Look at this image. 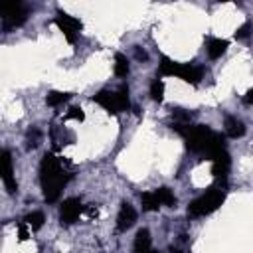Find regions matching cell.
Instances as JSON below:
<instances>
[{"mask_svg": "<svg viewBox=\"0 0 253 253\" xmlns=\"http://www.w3.org/2000/svg\"><path fill=\"white\" fill-rule=\"evenodd\" d=\"M172 130H176L184 138L188 150L204 154L210 160H213L217 154L225 152V136L215 132V130H211L206 125H180V123H172Z\"/></svg>", "mask_w": 253, "mask_h": 253, "instance_id": "6da1fadb", "label": "cell"}, {"mask_svg": "<svg viewBox=\"0 0 253 253\" xmlns=\"http://www.w3.org/2000/svg\"><path fill=\"white\" fill-rule=\"evenodd\" d=\"M40 180H42V188H43V198L47 204H53L59 200L61 190L65 188L69 174L63 170L61 160L57 156H53L51 152H45L40 164Z\"/></svg>", "mask_w": 253, "mask_h": 253, "instance_id": "7a4b0ae2", "label": "cell"}, {"mask_svg": "<svg viewBox=\"0 0 253 253\" xmlns=\"http://www.w3.org/2000/svg\"><path fill=\"white\" fill-rule=\"evenodd\" d=\"M225 200V182H219L211 188H208L202 196H198L196 200L190 202L188 206V215L190 217H202L208 215L211 211H215Z\"/></svg>", "mask_w": 253, "mask_h": 253, "instance_id": "3957f363", "label": "cell"}, {"mask_svg": "<svg viewBox=\"0 0 253 253\" xmlns=\"http://www.w3.org/2000/svg\"><path fill=\"white\" fill-rule=\"evenodd\" d=\"M158 69L162 75H168V77H180L192 85H198L204 77V67L202 65H196V63H178L166 55L160 57V63H158Z\"/></svg>", "mask_w": 253, "mask_h": 253, "instance_id": "277c9868", "label": "cell"}, {"mask_svg": "<svg viewBox=\"0 0 253 253\" xmlns=\"http://www.w3.org/2000/svg\"><path fill=\"white\" fill-rule=\"evenodd\" d=\"M93 101L97 105H101L105 111L117 115V113H123L130 107V101H128V87L126 85H121L117 91H99L97 95H93Z\"/></svg>", "mask_w": 253, "mask_h": 253, "instance_id": "5b68a950", "label": "cell"}, {"mask_svg": "<svg viewBox=\"0 0 253 253\" xmlns=\"http://www.w3.org/2000/svg\"><path fill=\"white\" fill-rule=\"evenodd\" d=\"M26 20H28V10L22 4H12V6L2 8V32L4 34L20 28Z\"/></svg>", "mask_w": 253, "mask_h": 253, "instance_id": "8992f818", "label": "cell"}, {"mask_svg": "<svg viewBox=\"0 0 253 253\" xmlns=\"http://www.w3.org/2000/svg\"><path fill=\"white\" fill-rule=\"evenodd\" d=\"M53 24L59 28V32L65 36V40L69 43H73L77 38H79V32H81V22L73 16H69L67 12H57L55 18H53Z\"/></svg>", "mask_w": 253, "mask_h": 253, "instance_id": "52a82bcc", "label": "cell"}, {"mask_svg": "<svg viewBox=\"0 0 253 253\" xmlns=\"http://www.w3.org/2000/svg\"><path fill=\"white\" fill-rule=\"evenodd\" d=\"M83 211V204L79 198H67L61 202V208H59V221L61 225H71L77 221L79 213Z\"/></svg>", "mask_w": 253, "mask_h": 253, "instance_id": "ba28073f", "label": "cell"}, {"mask_svg": "<svg viewBox=\"0 0 253 253\" xmlns=\"http://www.w3.org/2000/svg\"><path fill=\"white\" fill-rule=\"evenodd\" d=\"M0 166H2V182H4V188L8 190V194H16L18 192V182H16L14 168H12L10 150H6V148L0 152Z\"/></svg>", "mask_w": 253, "mask_h": 253, "instance_id": "9c48e42d", "label": "cell"}, {"mask_svg": "<svg viewBox=\"0 0 253 253\" xmlns=\"http://www.w3.org/2000/svg\"><path fill=\"white\" fill-rule=\"evenodd\" d=\"M136 221V211L134 208L128 204V202H123L121 204V210H119V215H117V231H126L134 225Z\"/></svg>", "mask_w": 253, "mask_h": 253, "instance_id": "30bf717a", "label": "cell"}, {"mask_svg": "<svg viewBox=\"0 0 253 253\" xmlns=\"http://www.w3.org/2000/svg\"><path fill=\"white\" fill-rule=\"evenodd\" d=\"M211 162H213V164H211V174H213L219 182H225V180H227V174H229V168H231V158H229L227 150L221 152V154H217Z\"/></svg>", "mask_w": 253, "mask_h": 253, "instance_id": "8fae6325", "label": "cell"}, {"mask_svg": "<svg viewBox=\"0 0 253 253\" xmlns=\"http://www.w3.org/2000/svg\"><path fill=\"white\" fill-rule=\"evenodd\" d=\"M223 126H225V134H227L229 138H241V136L245 134V125H243L237 117L227 115Z\"/></svg>", "mask_w": 253, "mask_h": 253, "instance_id": "7c38bea8", "label": "cell"}, {"mask_svg": "<svg viewBox=\"0 0 253 253\" xmlns=\"http://www.w3.org/2000/svg\"><path fill=\"white\" fill-rule=\"evenodd\" d=\"M134 253H148L150 251V231L148 229H138L132 245Z\"/></svg>", "mask_w": 253, "mask_h": 253, "instance_id": "4fadbf2b", "label": "cell"}, {"mask_svg": "<svg viewBox=\"0 0 253 253\" xmlns=\"http://www.w3.org/2000/svg\"><path fill=\"white\" fill-rule=\"evenodd\" d=\"M225 49H227V42L225 40H221V38H210L208 40V55L211 59L221 57L225 53Z\"/></svg>", "mask_w": 253, "mask_h": 253, "instance_id": "5bb4252c", "label": "cell"}, {"mask_svg": "<svg viewBox=\"0 0 253 253\" xmlns=\"http://www.w3.org/2000/svg\"><path fill=\"white\" fill-rule=\"evenodd\" d=\"M140 204H142V210L144 211H158V208L162 206L160 200H158V196H156V192H144L140 196Z\"/></svg>", "mask_w": 253, "mask_h": 253, "instance_id": "9a60e30c", "label": "cell"}, {"mask_svg": "<svg viewBox=\"0 0 253 253\" xmlns=\"http://www.w3.org/2000/svg\"><path fill=\"white\" fill-rule=\"evenodd\" d=\"M69 99H71V93H65V91H51V93H47L45 103H47L49 107H59V105L67 103Z\"/></svg>", "mask_w": 253, "mask_h": 253, "instance_id": "2e32d148", "label": "cell"}, {"mask_svg": "<svg viewBox=\"0 0 253 253\" xmlns=\"http://www.w3.org/2000/svg\"><path fill=\"white\" fill-rule=\"evenodd\" d=\"M128 71H130V67H128L126 55L117 53V55H115V75H117V77H126Z\"/></svg>", "mask_w": 253, "mask_h": 253, "instance_id": "e0dca14e", "label": "cell"}, {"mask_svg": "<svg viewBox=\"0 0 253 253\" xmlns=\"http://www.w3.org/2000/svg\"><path fill=\"white\" fill-rule=\"evenodd\" d=\"M154 192H156V196H158V200H160L162 206H168V208H174V206H176V196L172 194L170 188L162 186V188H158V190H154Z\"/></svg>", "mask_w": 253, "mask_h": 253, "instance_id": "ac0fdd59", "label": "cell"}, {"mask_svg": "<svg viewBox=\"0 0 253 253\" xmlns=\"http://www.w3.org/2000/svg\"><path fill=\"white\" fill-rule=\"evenodd\" d=\"M43 221H45V217H43V213H42V211H32V213H28V215L24 217V223H26L28 227H32L34 231L42 229Z\"/></svg>", "mask_w": 253, "mask_h": 253, "instance_id": "d6986e66", "label": "cell"}, {"mask_svg": "<svg viewBox=\"0 0 253 253\" xmlns=\"http://www.w3.org/2000/svg\"><path fill=\"white\" fill-rule=\"evenodd\" d=\"M150 97H152V101H162V97H164V83H162V79H154L152 83H150Z\"/></svg>", "mask_w": 253, "mask_h": 253, "instance_id": "ffe728a7", "label": "cell"}, {"mask_svg": "<svg viewBox=\"0 0 253 253\" xmlns=\"http://www.w3.org/2000/svg\"><path fill=\"white\" fill-rule=\"evenodd\" d=\"M172 117H174V123H180V125H190V119H192V115L184 109H172Z\"/></svg>", "mask_w": 253, "mask_h": 253, "instance_id": "44dd1931", "label": "cell"}, {"mask_svg": "<svg viewBox=\"0 0 253 253\" xmlns=\"http://www.w3.org/2000/svg\"><path fill=\"white\" fill-rule=\"evenodd\" d=\"M26 140H28V144H26L28 148H36V146L40 144V140H42V132H40L38 128H30Z\"/></svg>", "mask_w": 253, "mask_h": 253, "instance_id": "7402d4cb", "label": "cell"}, {"mask_svg": "<svg viewBox=\"0 0 253 253\" xmlns=\"http://www.w3.org/2000/svg\"><path fill=\"white\" fill-rule=\"evenodd\" d=\"M251 30H253L251 22H245L243 26H239V28H237V32H235V38H237V40H245V38L251 34Z\"/></svg>", "mask_w": 253, "mask_h": 253, "instance_id": "603a6c76", "label": "cell"}, {"mask_svg": "<svg viewBox=\"0 0 253 253\" xmlns=\"http://www.w3.org/2000/svg\"><path fill=\"white\" fill-rule=\"evenodd\" d=\"M65 119H73V121H83V111L79 107H71L69 113L65 115Z\"/></svg>", "mask_w": 253, "mask_h": 253, "instance_id": "cb8c5ba5", "label": "cell"}, {"mask_svg": "<svg viewBox=\"0 0 253 253\" xmlns=\"http://www.w3.org/2000/svg\"><path fill=\"white\" fill-rule=\"evenodd\" d=\"M18 239H20V241H26V239H28V229H26L24 223L18 225Z\"/></svg>", "mask_w": 253, "mask_h": 253, "instance_id": "d4e9b609", "label": "cell"}, {"mask_svg": "<svg viewBox=\"0 0 253 253\" xmlns=\"http://www.w3.org/2000/svg\"><path fill=\"white\" fill-rule=\"evenodd\" d=\"M134 53H136V59H142V61H146V59H148L146 51H144V49H140V47H134Z\"/></svg>", "mask_w": 253, "mask_h": 253, "instance_id": "484cf974", "label": "cell"}, {"mask_svg": "<svg viewBox=\"0 0 253 253\" xmlns=\"http://www.w3.org/2000/svg\"><path fill=\"white\" fill-rule=\"evenodd\" d=\"M243 103H245V105H253V89H249V91L243 95Z\"/></svg>", "mask_w": 253, "mask_h": 253, "instance_id": "4316f807", "label": "cell"}, {"mask_svg": "<svg viewBox=\"0 0 253 253\" xmlns=\"http://www.w3.org/2000/svg\"><path fill=\"white\" fill-rule=\"evenodd\" d=\"M170 253H180V251H178V249H174V247H172V249H170Z\"/></svg>", "mask_w": 253, "mask_h": 253, "instance_id": "83f0119b", "label": "cell"}, {"mask_svg": "<svg viewBox=\"0 0 253 253\" xmlns=\"http://www.w3.org/2000/svg\"><path fill=\"white\" fill-rule=\"evenodd\" d=\"M148 253H160V251H158V249H150Z\"/></svg>", "mask_w": 253, "mask_h": 253, "instance_id": "f1b7e54d", "label": "cell"}]
</instances>
